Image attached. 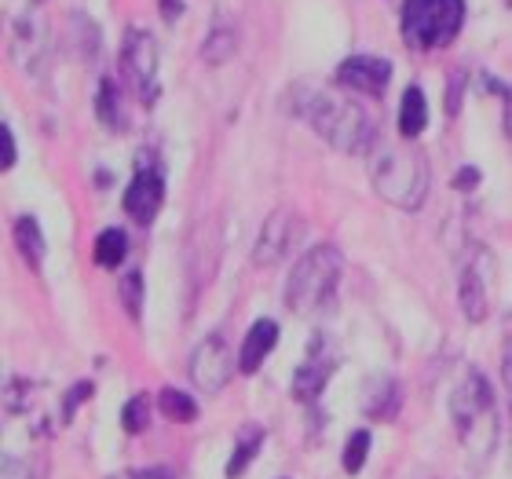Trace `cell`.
Here are the masks:
<instances>
[{
	"mask_svg": "<svg viewBox=\"0 0 512 479\" xmlns=\"http://www.w3.org/2000/svg\"><path fill=\"white\" fill-rule=\"evenodd\" d=\"M450 421L458 432V443L472 461H487L498 443V403H494L491 381L483 373L469 370L465 381L450 395Z\"/></svg>",
	"mask_w": 512,
	"mask_h": 479,
	"instance_id": "obj_1",
	"label": "cell"
},
{
	"mask_svg": "<svg viewBox=\"0 0 512 479\" xmlns=\"http://www.w3.org/2000/svg\"><path fill=\"white\" fill-rule=\"evenodd\" d=\"M92 392H96V388H92V381H77L74 388L66 392V399H63V421H70V417L81 410V403H85Z\"/></svg>",
	"mask_w": 512,
	"mask_h": 479,
	"instance_id": "obj_24",
	"label": "cell"
},
{
	"mask_svg": "<svg viewBox=\"0 0 512 479\" xmlns=\"http://www.w3.org/2000/svg\"><path fill=\"white\" fill-rule=\"evenodd\" d=\"M0 169H15V136H11V125H0Z\"/></svg>",
	"mask_w": 512,
	"mask_h": 479,
	"instance_id": "obj_25",
	"label": "cell"
},
{
	"mask_svg": "<svg viewBox=\"0 0 512 479\" xmlns=\"http://www.w3.org/2000/svg\"><path fill=\"white\" fill-rule=\"evenodd\" d=\"M308 121L315 125L330 147H341L348 154H366L377 143V125L363 107L344 103V99L315 96L308 103Z\"/></svg>",
	"mask_w": 512,
	"mask_h": 479,
	"instance_id": "obj_3",
	"label": "cell"
},
{
	"mask_svg": "<svg viewBox=\"0 0 512 479\" xmlns=\"http://www.w3.org/2000/svg\"><path fill=\"white\" fill-rule=\"evenodd\" d=\"M465 26V0H403V41L414 52L443 48Z\"/></svg>",
	"mask_w": 512,
	"mask_h": 479,
	"instance_id": "obj_4",
	"label": "cell"
},
{
	"mask_svg": "<svg viewBox=\"0 0 512 479\" xmlns=\"http://www.w3.org/2000/svg\"><path fill=\"white\" fill-rule=\"evenodd\" d=\"M132 479H172L169 469H147V472H132Z\"/></svg>",
	"mask_w": 512,
	"mask_h": 479,
	"instance_id": "obj_29",
	"label": "cell"
},
{
	"mask_svg": "<svg viewBox=\"0 0 512 479\" xmlns=\"http://www.w3.org/2000/svg\"><path fill=\"white\" fill-rule=\"evenodd\" d=\"M231 55H235V33H231V26H213V33H209V41L202 48V59L209 66H220Z\"/></svg>",
	"mask_w": 512,
	"mask_h": 479,
	"instance_id": "obj_20",
	"label": "cell"
},
{
	"mask_svg": "<svg viewBox=\"0 0 512 479\" xmlns=\"http://www.w3.org/2000/svg\"><path fill=\"white\" fill-rule=\"evenodd\" d=\"M374 187L384 202L417 209L428 194V161L417 150H384L374 161Z\"/></svg>",
	"mask_w": 512,
	"mask_h": 479,
	"instance_id": "obj_5",
	"label": "cell"
},
{
	"mask_svg": "<svg viewBox=\"0 0 512 479\" xmlns=\"http://www.w3.org/2000/svg\"><path fill=\"white\" fill-rule=\"evenodd\" d=\"M278 344V322L275 319H260L249 326L246 341H242V355H238V370L249 373L253 377L260 366H264V359L271 355V348Z\"/></svg>",
	"mask_w": 512,
	"mask_h": 479,
	"instance_id": "obj_13",
	"label": "cell"
},
{
	"mask_svg": "<svg viewBox=\"0 0 512 479\" xmlns=\"http://www.w3.org/2000/svg\"><path fill=\"white\" fill-rule=\"evenodd\" d=\"M121 304H125L132 319H139V311H143V275L139 271L121 278Z\"/></svg>",
	"mask_w": 512,
	"mask_h": 479,
	"instance_id": "obj_23",
	"label": "cell"
},
{
	"mask_svg": "<svg viewBox=\"0 0 512 479\" xmlns=\"http://www.w3.org/2000/svg\"><path fill=\"white\" fill-rule=\"evenodd\" d=\"M11 235H15V249L22 253V260L30 264V271H41V260H44V235L37 220L33 216H19L15 227H11Z\"/></svg>",
	"mask_w": 512,
	"mask_h": 479,
	"instance_id": "obj_15",
	"label": "cell"
},
{
	"mask_svg": "<svg viewBox=\"0 0 512 479\" xmlns=\"http://www.w3.org/2000/svg\"><path fill=\"white\" fill-rule=\"evenodd\" d=\"M333 81L341 88L359 92V96L377 99V96H384V88L392 81V66L384 63V59H377V55H352V59H344V63L337 66Z\"/></svg>",
	"mask_w": 512,
	"mask_h": 479,
	"instance_id": "obj_9",
	"label": "cell"
},
{
	"mask_svg": "<svg viewBox=\"0 0 512 479\" xmlns=\"http://www.w3.org/2000/svg\"><path fill=\"white\" fill-rule=\"evenodd\" d=\"M428 125V107H425V92L417 85H410L403 92V103H399V136L417 139Z\"/></svg>",
	"mask_w": 512,
	"mask_h": 479,
	"instance_id": "obj_14",
	"label": "cell"
},
{
	"mask_svg": "<svg viewBox=\"0 0 512 479\" xmlns=\"http://www.w3.org/2000/svg\"><path fill=\"white\" fill-rule=\"evenodd\" d=\"M505 99H509V107H505V132H509V139H512V88L505 92Z\"/></svg>",
	"mask_w": 512,
	"mask_h": 479,
	"instance_id": "obj_31",
	"label": "cell"
},
{
	"mask_svg": "<svg viewBox=\"0 0 512 479\" xmlns=\"http://www.w3.org/2000/svg\"><path fill=\"white\" fill-rule=\"evenodd\" d=\"M370 447H374V436H370V428H359V432L348 439V447H344V472H348V476L363 472L366 458H370Z\"/></svg>",
	"mask_w": 512,
	"mask_h": 479,
	"instance_id": "obj_21",
	"label": "cell"
},
{
	"mask_svg": "<svg viewBox=\"0 0 512 479\" xmlns=\"http://www.w3.org/2000/svg\"><path fill=\"white\" fill-rule=\"evenodd\" d=\"M461 311L469 322H483L491 315V286H487V275H483L480 264H469L461 271V286H458Z\"/></svg>",
	"mask_w": 512,
	"mask_h": 479,
	"instance_id": "obj_12",
	"label": "cell"
},
{
	"mask_svg": "<svg viewBox=\"0 0 512 479\" xmlns=\"http://www.w3.org/2000/svg\"><path fill=\"white\" fill-rule=\"evenodd\" d=\"M121 70L143 103L158 99V44L147 30H128L121 44Z\"/></svg>",
	"mask_w": 512,
	"mask_h": 479,
	"instance_id": "obj_6",
	"label": "cell"
},
{
	"mask_svg": "<svg viewBox=\"0 0 512 479\" xmlns=\"http://www.w3.org/2000/svg\"><path fill=\"white\" fill-rule=\"evenodd\" d=\"M161 202H165V176H161L158 161L150 158V150H143L136 158V176L125 191V213L136 220V224H154Z\"/></svg>",
	"mask_w": 512,
	"mask_h": 479,
	"instance_id": "obj_7",
	"label": "cell"
},
{
	"mask_svg": "<svg viewBox=\"0 0 512 479\" xmlns=\"http://www.w3.org/2000/svg\"><path fill=\"white\" fill-rule=\"evenodd\" d=\"M260 443H264V428L260 425H246L242 432H238L235 454H231V461H227V479H242V472L253 465Z\"/></svg>",
	"mask_w": 512,
	"mask_h": 479,
	"instance_id": "obj_16",
	"label": "cell"
},
{
	"mask_svg": "<svg viewBox=\"0 0 512 479\" xmlns=\"http://www.w3.org/2000/svg\"><path fill=\"white\" fill-rule=\"evenodd\" d=\"M191 377L202 392L216 395L220 388H227L231 381V352H227L224 337H205L198 348L191 352Z\"/></svg>",
	"mask_w": 512,
	"mask_h": 479,
	"instance_id": "obj_8",
	"label": "cell"
},
{
	"mask_svg": "<svg viewBox=\"0 0 512 479\" xmlns=\"http://www.w3.org/2000/svg\"><path fill=\"white\" fill-rule=\"evenodd\" d=\"M454 81L447 85V114L454 118L461 110V92H465V74H450Z\"/></svg>",
	"mask_w": 512,
	"mask_h": 479,
	"instance_id": "obj_26",
	"label": "cell"
},
{
	"mask_svg": "<svg viewBox=\"0 0 512 479\" xmlns=\"http://www.w3.org/2000/svg\"><path fill=\"white\" fill-rule=\"evenodd\" d=\"M128 253V238L118 227H107L103 235L96 238V264L99 267H118Z\"/></svg>",
	"mask_w": 512,
	"mask_h": 479,
	"instance_id": "obj_18",
	"label": "cell"
},
{
	"mask_svg": "<svg viewBox=\"0 0 512 479\" xmlns=\"http://www.w3.org/2000/svg\"><path fill=\"white\" fill-rule=\"evenodd\" d=\"M96 114H99V121H103L107 128H121L118 85H114L107 74H103V81H99V88H96Z\"/></svg>",
	"mask_w": 512,
	"mask_h": 479,
	"instance_id": "obj_19",
	"label": "cell"
},
{
	"mask_svg": "<svg viewBox=\"0 0 512 479\" xmlns=\"http://www.w3.org/2000/svg\"><path fill=\"white\" fill-rule=\"evenodd\" d=\"M333 366H337V355L326 352V344H322V337H319V341L311 344L308 362H304L297 370V377H293V399H297V403H311V399L326 388V381L333 377Z\"/></svg>",
	"mask_w": 512,
	"mask_h": 479,
	"instance_id": "obj_11",
	"label": "cell"
},
{
	"mask_svg": "<svg viewBox=\"0 0 512 479\" xmlns=\"http://www.w3.org/2000/svg\"><path fill=\"white\" fill-rule=\"evenodd\" d=\"M161 8H165L169 19H176V15H180V0H161Z\"/></svg>",
	"mask_w": 512,
	"mask_h": 479,
	"instance_id": "obj_30",
	"label": "cell"
},
{
	"mask_svg": "<svg viewBox=\"0 0 512 479\" xmlns=\"http://www.w3.org/2000/svg\"><path fill=\"white\" fill-rule=\"evenodd\" d=\"M476 183H480V169H461L458 176H454V187H458V191H472V187H476Z\"/></svg>",
	"mask_w": 512,
	"mask_h": 479,
	"instance_id": "obj_27",
	"label": "cell"
},
{
	"mask_svg": "<svg viewBox=\"0 0 512 479\" xmlns=\"http://www.w3.org/2000/svg\"><path fill=\"white\" fill-rule=\"evenodd\" d=\"M502 370H505V384H509V392H512V333H509V344H505V359H502Z\"/></svg>",
	"mask_w": 512,
	"mask_h": 479,
	"instance_id": "obj_28",
	"label": "cell"
},
{
	"mask_svg": "<svg viewBox=\"0 0 512 479\" xmlns=\"http://www.w3.org/2000/svg\"><path fill=\"white\" fill-rule=\"evenodd\" d=\"M337 286H341V253L333 245H315L289 271L286 308L297 315H311V311L333 304Z\"/></svg>",
	"mask_w": 512,
	"mask_h": 479,
	"instance_id": "obj_2",
	"label": "cell"
},
{
	"mask_svg": "<svg viewBox=\"0 0 512 479\" xmlns=\"http://www.w3.org/2000/svg\"><path fill=\"white\" fill-rule=\"evenodd\" d=\"M297 216L289 213V209H278V213L267 216L264 231H260V242H256V253H253V264L256 267H271L278 264L282 256L293 249V238H297Z\"/></svg>",
	"mask_w": 512,
	"mask_h": 479,
	"instance_id": "obj_10",
	"label": "cell"
},
{
	"mask_svg": "<svg viewBox=\"0 0 512 479\" xmlns=\"http://www.w3.org/2000/svg\"><path fill=\"white\" fill-rule=\"evenodd\" d=\"M114 479H132V472H125V476H114Z\"/></svg>",
	"mask_w": 512,
	"mask_h": 479,
	"instance_id": "obj_32",
	"label": "cell"
},
{
	"mask_svg": "<svg viewBox=\"0 0 512 479\" xmlns=\"http://www.w3.org/2000/svg\"><path fill=\"white\" fill-rule=\"evenodd\" d=\"M158 406L161 414L169 417V421H176V425H191L194 417H198V403L187 392H180V388H161Z\"/></svg>",
	"mask_w": 512,
	"mask_h": 479,
	"instance_id": "obj_17",
	"label": "cell"
},
{
	"mask_svg": "<svg viewBox=\"0 0 512 479\" xmlns=\"http://www.w3.org/2000/svg\"><path fill=\"white\" fill-rule=\"evenodd\" d=\"M121 425H125L128 436H139V432L150 425V399L147 395H132V399H128L125 410H121Z\"/></svg>",
	"mask_w": 512,
	"mask_h": 479,
	"instance_id": "obj_22",
	"label": "cell"
}]
</instances>
